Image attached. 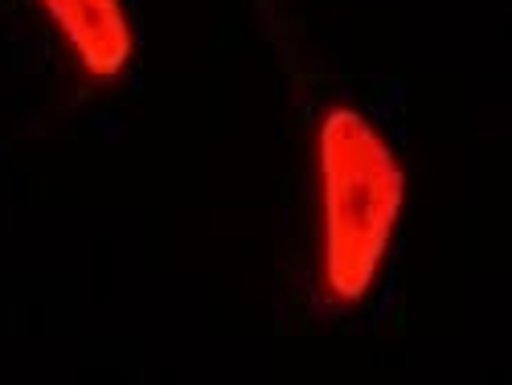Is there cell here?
Here are the masks:
<instances>
[{
  "instance_id": "cell-2",
  "label": "cell",
  "mask_w": 512,
  "mask_h": 385,
  "mask_svg": "<svg viewBox=\"0 0 512 385\" xmlns=\"http://www.w3.org/2000/svg\"><path fill=\"white\" fill-rule=\"evenodd\" d=\"M95 78H119L132 62V25L119 0H41Z\"/></svg>"
},
{
  "instance_id": "cell-1",
  "label": "cell",
  "mask_w": 512,
  "mask_h": 385,
  "mask_svg": "<svg viewBox=\"0 0 512 385\" xmlns=\"http://www.w3.org/2000/svg\"><path fill=\"white\" fill-rule=\"evenodd\" d=\"M324 279L340 304L369 291L402 209V168L357 111H332L320 127Z\"/></svg>"
}]
</instances>
